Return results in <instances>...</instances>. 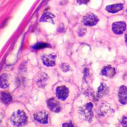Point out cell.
Wrapping results in <instances>:
<instances>
[{
  "label": "cell",
  "mask_w": 127,
  "mask_h": 127,
  "mask_svg": "<svg viewBox=\"0 0 127 127\" xmlns=\"http://www.w3.org/2000/svg\"><path fill=\"white\" fill-rule=\"evenodd\" d=\"M11 122L15 126H22L26 124L27 117L23 110H18L14 112L11 116Z\"/></svg>",
  "instance_id": "cell-1"
},
{
  "label": "cell",
  "mask_w": 127,
  "mask_h": 127,
  "mask_svg": "<svg viewBox=\"0 0 127 127\" xmlns=\"http://www.w3.org/2000/svg\"><path fill=\"white\" fill-rule=\"evenodd\" d=\"M83 23L85 25L93 26L95 25L98 22L97 17L93 13H88L83 18Z\"/></svg>",
  "instance_id": "cell-2"
},
{
  "label": "cell",
  "mask_w": 127,
  "mask_h": 127,
  "mask_svg": "<svg viewBox=\"0 0 127 127\" xmlns=\"http://www.w3.org/2000/svg\"><path fill=\"white\" fill-rule=\"evenodd\" d=\"M56 95L58 99L65 101L69 95V90L65 86H59L56 89Z\"/></svg>",
  "instance_id": "cell-3"
},
{
  "label": "cell",
  "mask_w": 127,
  "mask_h": 127,
  "mask_svg": "<svg viewBox=\"0 0 127 127\" xmlns=\"http://www.w3.org/2000/svg\"><path fill=\"white\" fill-rule=\"evenodd\" d=\"M126 24L125 22H115L112 24V30L113 32L118 35H120L123 34L126 30Z\"/></svg>",
  "instance_id": "cell-4"
},
{
  "label": "cell",
  "mask_w": 127,
  "mask_h": 127,
  "mask_svg": "<svg viewBox=\"0 0 127 127\" xmlns=\"http://www.w3.org/2000/svg\"><path fill=\"white\" fill-rule=\"evenodd\" d=\"M118 95L119 101L122 104H127V87L126 86L122 85L120 87Z\"/></svg>",
  "instance_id": "cell-5"
},
{
  "label": "cell",
  "mask_w": 127,
  "mask_h": 127,
  "mask_svg": "<svg viewBox=\"0 0 127 127\" xmlns=\"http://www.w3.org/2000/svg\"><path fill=\"white\" fill-rule=\"evenodd\" d=\"M56 55L54 54L44 55L42 57L43 64L47 66H53L55 65Z\"/></svg>",
  "instance_id": "cell-6"
},
{
  "label": "cell",
  "mask_w": 127,
  "mask_h": 127,
  "mask_svg": "<svg viewBox=\"0 0 127 127\" xmlns=\"http://www.w3.org/2000/svg\"><path fill=\"white\" fill-rule=\"evenodd\" d=\"M93 105L92 103H89L87 104L85 107L82 108V114L84 115L86 119L88 121H90L92 120V118L93 117V112H92V108Z\"/></svg>",
  "instance_id": "cell-7"
},
{
  "label": "cell",
  "mask_w": 127,
  "mask_h": 127,
  "mask_svg": "<svg viewBox=\"0 0 127 127\" xmlns=\"http://www.w3.org/2000/svg\"><path fill=\"white\" fill-rule=\"evenodd\" d=\"M35 119L38 122L41 124L48 123V115L47 113L45 111H41L37 113L34 115Z\"/></svg>",
  "instance_id": "cell-8"
},
{
  "label": "cell",
  "mask_w": 127,
  "mask_h": 127,
  "mask_svg": "<svg viewBox=\"0 0 127 127\" xmlns=\"http://www.w3.org/2000/svg\"><path fill=\"white\" fill-rule=\"evenodd\" d=\"M47 104L48 107L52 111L55 112H58L60 111V107L59 103L54 98H52L49 99L48 101Z\"/></svg>",
  "instance_id": "cell-9"
},
{
  "label": "cell",
  "mask_w": 127,
  "mask_h": 127,
  "mask_svg": "<svg viewBox=\"0 0 127 127\" xmlns=\"http://www.w3.org/2000/svg\"><path fill=\"white\" fill-rule=\"evenodd\" d=\"M115 74L116 70L115 68L112 67L110 65L105 67L101 72V74L102 75L109 78H112L114 76H115Z\"/></svg>",
  "instance_id": "cell-10"
},
{
  "label": "cell",
  "mask_w": 127,
  "mask_h": 127,
  "mask_svg": "<svg viewBox=\"0 0 127 127\" xmlns=\"http://www.w3.org/2000/svg\"><path fill=\"white\" fill-rule=\"evenodd\" d=\"M123 7L124 6L122 4H114L107 6L106 8V10L110 13H115L122 10L123 9Z\"/></svg>",
  "instance_id": "cell-11"
},
{
  "label": "cell",
  "mask_w": 127,
  "mask_h": 127,
  "mask_svg": "<svg viewBox=\"0 0 127 127\" xmlns=\"http://www.w3.org/2000/svg\"><path fill=\"white\" fill-rule=\"evenodd\" d=\"M9 85V77L7 74H3L0 77V87L5 88Z\"/></svg>",
  "instance_id": "cell-12"
},
{
  "label": "cell",
  "mask_w": 127,
  "mask_h": 127,
  "mask_svg": "<svg viewBox=\"0 0 127 127\" xmlns=\"http://www.w3.org/2000/svg\"><path fill=\"white\" fill-rule=\"evenodd\" d=\"M108 92V88L104 83H101L100 86L98 88L97 96L102 97L104 95H106Z\"/></svg>",
  "instance_id": "cell-13"
},
{
  "label": "cell",
  "mask_w": 127,
  "mask_h": 127,
  "mask_svg": "<svg viewBox=\"0 0 127 127\" xmlns=\"http://www.w3.org/2000/svg\"><path fill=\"white\" fill-rule=\"evenodd\" d=\"M55 17L53 14H52L51 13L49 12H46L44 13L42 16L41 17L40 22H51L52 23H53V19Z\"/></svg>",
  "instance_id": "cell-14"
},
{
  "label": "cell",
  "mask_w": 127,
  "mask_h": 127,
  "mask_svg": "<svg viewBox=\"0 0 127 127\" xmlns=\"http://www.w3.org/2000/svg\"><path fill=\"white\" fill-rule=\"evenodd\" d=\"M1 100L4 103L7 104L10 103L12 101V97L10 94L3 92L1 94Z\"/></svg>",
  "instance_id": "cell-15"
},
{
  "label": "cell",
  "mask_w": 127,
  "mask_h": 127,
  "mask_svg": "<svg viewBox=\"0 0 127 127\" xmlns=\"http://www.w3.org/2000/svg\"><path fill=\"white\" fill-rule=\"evenodd\" d=\"M50 46V45L47 43H39L35 45V46L33 47V48L35 49H43L44 48H48Z\"/></svg>",
  "instance_id": "cell-16"
},
{
  "label": "cell",
  "mask_w": 127,
  "mask_h": 127,
  "mask_svg": "<svg viewBox=\"0 0 127 127\" xmlns=\"http://www.w3.org/2000/svg\"><path fill=\"white\" fill-rule=\"evenodd\" d=\"M61 68L63 71L66 72V71H67L68 70H69V66L67 64H65V63H63V64H61Z\"/></svg>",
  "instance_id": "cell-17"
},
{
  "label": "cell",
  "mask_w": 127,
  "mask_h": 127,
  "mask_svg": "<svg viewBox=\"0 0 127 127\" xmlns=\"http://www.w3.org/2000/svg\"><path fill=\"white\" fill-rule=\"evenodd\" d=\"M122 125L123 127H127V117L126 116H124L122 121Z\"/></svg>",
  "instance_id": "cell-18"
},
{
  "label": "cell",
  "mask_w": 127,
  "mask_h": 127,
  "mask_svg": "<svg viewBox=\"0 0 127 127\" xmlns=\"http://www.w3.org/2000/svg\"><path fill=\"white\" fill-rule=\"evenodd\" d=\"M86 33V30L85 29H81L79 30L78 32V34L80 36H83L85 35V34Z\"/></svg>",
  "instance_id": "cell-19"
},
{
  "label": "cell",
  "mask_w": 127,
  "mask_h": 127,
  "mask_svg": "<svg viewBox=\"0 0 127 127\" xmlns=\"http://www.w3.org/2000/svg\"><path fill=\"white\" fill-rule=\"evenodd\" d=\"M89 0H77V2L79 4H86Z\"/></svg>",
  "instance_id": "cell-20"
},
{
  "label": "cell",
  "mask_w": 127,
  "mask_h": 127,
  "mask_svg": "<svg viewBox=\"0 0 127 127\" xmlns=\"http://www.w3.org/2000/svg\"><path fill=\"white\" fill-rule=\"evenodd\" d=\"M73 126H74L72 125V124L71 122H70L68 123L64 124L63 125V127H73Z\"/></svg>",
  "instance_id": "cell-21"
},
{
  "label": "cell",
  "mask_w": 127,
  "mask_h": 127,
  "mask_svg": "<svg viewBox=\"0 0 127 127\" xmlns=\"http://www.w3.org/2000/svg\"><path fill=\"white\" fill-rule=\"evenodd\" d=\"M125 41H126V43L127 45V34H126L125 35Z\"/></svg>",
  "instance_id": "cell-22"
},
{
  "label": "cell",
  "mask_w": 127,
  "mask_h": 127,
  "mask_svg": "<svg viewBox=\"0 0 127 127\" xmlns=\"http://www.w3.org/2000/svg\"><path fill=\"white\" fill-rule=\"evenodd\" d=\"M1 120V114H0V121Z\"/></svg>",
  "instance_id": "cell-23"
},
{
  "label": "cell",
  "mask_w": 127,
  "mask_h": 127,
  "mask_svg": "<svg viewBox=\"0 0 127 127\" xmlns=\"http://www.w3.org/2000/svg\"><path fill=\"white\" fill-rule=\"evenodd\" d=\"M126 12H127V9L126 10Z\"/></svg>",
  "instance_id": "cell-24"
}]
</instances>
